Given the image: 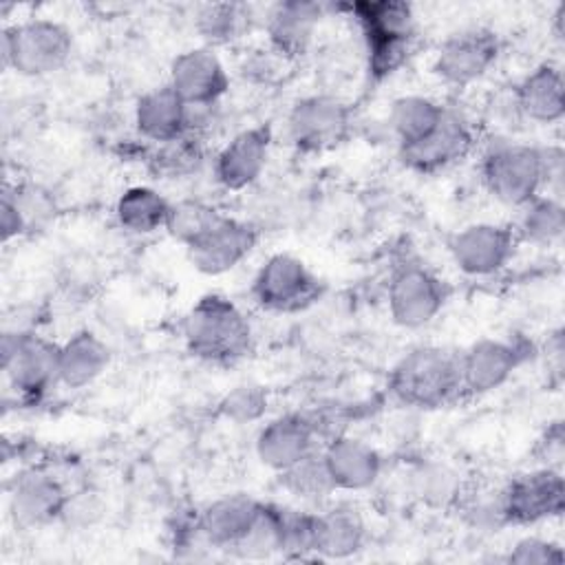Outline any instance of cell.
Listing matches in <instances>:
<instances>
[{
	"instance_id": "74e56055",
	"label": "cell",
	"mask_w": 565,
	"mask_h": 565,
	"mask_svg": "<svg viewBox=\"0 0 565 565\" xmlns=\"http://www.w3.org/2000/svg\"><path fill=\"white\" fill-rule=\"evenodd\" d=\"M0 227H2V241L9 243L11 238L22 236L29 230V223L22 214V210L18 207V203L13 201V196L4 190L2 194V207H0Z\"/></svg>"
},
{
	"instance_id": "ffe728a7",
	"label": "cell",
	"mask_w": 565,
	"mask_h": 565,
	"mask_svg": "<svg viewBox=\"0 0 565 565\" xmlns=\"http://www.w3.org/2000/svg\"><path fill=\"white\" fill-rule=\"evenodd\" d=\"M327 7L313 0H285L267 9L265 33L269 49L285 62L302 57L316 35Z\"/></svg>"
},
{
	"instance_id": "836d02e7",
	"label": "cell",
	"mask_w": 565,
	"mask_h": 565,
	"mask_svg": "<svg viewBox=\"0 0 565 565\" xmlns=\"http://www.w3.org/2000/svg\"><path fill=\"white\" fill-rule=\"evenodd\" d=\"M221 214H223L221 210H216L205 201L183 199L172 203L166 232L183 247H190L199 236H203L214 225V221Z\"/></svg>"
},
{
	"instance_id": "603a6c76",
	"label": "cell",
	"mask_w": 565,
	"mask_h": 565,
	"mask_svg": "<svg viewBox=\"0 0 565 565\" xmlns=\"http://www.w3.org/2000/svg\"><path fill=\"white\" fill-rule=\"evenodd\" d=\"M512 104L514 110L527 121L541 126L561 121L565 115V82L561 68L552 62L534 66L514 86Z\"/></svg>"
},
{
	"instance_id": "5bb4252c",
	"label": "cell",
	"mask_w": 565,
	"mask_h": 565,
	"mask_svg": "<svg viewBox=\"0 0 565 565\" xmlns=\"http://www.w3.org/2000/svg\"><path fill=\"white\" fill-rule=\"evenodd\" d=\"M527 351L532 344L527 347L521 338H481L470 344L459 353L463 395H486L501 388L530 358Z\"/></svg>"
},
{
	"instance_id": "d4e9b609",
	"label": "cell",
	"mask_w": 565,
	"mask_h": 565,
	"mask_svg": "<svg viewBox=\"0 0 565 565\" xmlns=\"http://www.w3.org/2000/svg\"><path fill=\"white\" fill-rule=\"evenodd\" d=\"M366 539V525L358 510L335 505L313 512V554L342 561L358 554Z\"/></svg>"
},
{
	"instance_id": "e0dca14e",
	"label": "cell",
	"mask_w": 565,
	"mask_h": 565,
	"mask_svg": "<svg viewBox=\"0 0 565 565\" xmlns=\"http://www.w3.org/2000/svg\"><path fill=\"white\" fill-rule=\"evenodd\" d=\"M168 84L188 106H218L230 90V73L214 49L194 46L170 62Z\"/></svg>"
},
{
	"instance_id": "8d00e7d4",
	"label": "cell",
	"mask_w": 565,
	"mask_h": 565,
	"mask_svg": "<svg viewBox=\"0 0 565 565\" xmlns=\"http://www.w3.org/2000/svg\"><path fill=\"white\" fill-rule=\"evenodd\" d=\"M539 448V457H541V466H550V468H558L563 455H565V433H563V422H552L543 437L536 444Z\"/></svg>"
},
{
	"instance_id": "f546056e",
	"label": "cell",
	"mask_w": 565,
	"mask_h": 565,
	"mask_svg": "<svg viewBox=\"0 0 565 565\" xmlns=\"http://www.w3.org/2000/svg\"><path fill=\"white\" fill-rule=\"evenodd\" d=\"M285 516L287 508L276 503H265L245 532V536L230 550L227 556L241 561H265L274 556H282L285 543Z\"/></svg>"
},
{
	"instance_id": "83f0119b",
	"label": "cell",
	"mask_w": 565,
	"mask_h": 565,
	"mask_svg": "<svg viewBox=\"0 0 565 565\" xmlns=\"http://www.w3.org/2000/svg\"><path fill=\"white\" fill-rule=\"evenodd\" d=\"M141 161L154 179H183L194 174L205 161V139L183 135L163 143L141 141Z\"/></svg>"
},
{
	"instance_id": "7402d4cb",
	"label": "cell",
	"mask_w": 565,
	"mask_h": 565,
	"mask_svg": "<svg viewBox=\"0 0 565 565\" xmlns=\"http://www.w3.org/2000/svg\"><path fill=\"white\" fill-rule=\"evenodd\" d=\"M320 452L335 490L360 492L375 486L382 475L380 452L358 437L338 435L320 446Z\"/></svg>"
},
{
	"instance_id": "d6986e66",
	"label": "cell",
	"mask_w": 565,
	"mask_h": 565,
	"mask_svg": "<svg viewBox=\"0 0 565 565\" xmlns=\"http://www.w3.org/2000/svg\"><path fill=\"white\" fill-rule=\"evenodd\" d=\"M254 446L263 466L282 472L320 448L318 426L302 413H285L263 424Z\"/></svg>"
},
{
	"instance_id": "4fadbf2b",
	"label": "cell",
	"mask_w": 565,
	"mask_h": 565,
	"mask_svg": "<svg viewBox=\"0 0 565 565\" xmlns=\"http://www.w3.org/2000/svg\"><path fill=\"white\" fill-rule=\"evenodd\" d=\"M516 234L510 225L470 223L448 238V254L459 271L483 278L501 271L516 252Z\"/></svg>"
},
{
	"instance_id": "3957f363",
	"label": "cell",
	"mask_w": 565,
	"mask_h": 565,
	"mask_svg": "<svg viewBox=\"0 0 565 565\" xmlns=\"http://www.w3.org/2000/svg\"><path fill=\"white\" fill-rule=\"evenodd\" d=\"M388 388L411 408L433 411L452 404L463 395L459 351L435 344L411 349L391 369Z\"/></svg>"
},
{
	"instance_id": "1f68e13d",
	"label": "cell",
	"mask_w": 565,
	"mask_h": 565,
	"mask_svg": "<svg viewBox=\"0 0 565 565\" xmlns=\"http://www.w3.org/2000/svg\"><path fill=\"white\" fill-rule=\"evenodd\" d=\"M252 13L241 2H205L194 13V29L203 40V46L216 49L241 38L247 29Z\"/></svg>"
},
{
	"instance_id": "9a60e30c",
	"label": "cell",
	"mask_w": 565,
	"mask_h": 565,
	"mask_svg": "<svg viewBox=\"0 0 565 565\" xmlns=\"http://www.w3.org/2000/svg\"><path fill=\"white\" fill-rule=\"evenodd\" d=\"M256 225L221 214L214 225L199 236L188 252V260L192 267L205 276H223L236 269L258 245Z\"/></svg>"
},
{
	"instance_id": "8992f818",
	"label": "cell",
	"mask_w": 565,
	"mask_h": 565,
	"mask_svg": "<svg viewBox=\"0 0 565 565\" xmlns=\"http://www.w3.org/2000/svg\"><path fill=\"white\" fill-rule=\"evenodd\" d=\"M2 373L22 402H38L60 384V344L35 329H9L2 335Z\"/></svg>"
},
{
	"instance_id": "e575fe53",
	"label": "cell",
	"mask_w": 565,
	"mask_h": 565,
	"mask_svg": "<svg viewBox=\"0 0 565 565\" xmlns=\"http://www.w3.org/2000/svg\"><path fill=\"white\" fill-rule=\"evenodd\" d=\"M265 411L267 393L256 384H238L232 391H227L218 402V413L238 426L258 422L265 415Z\"/></svg>"
},
{
	"instance_id": "d6a6232c",
	"label": "cell",
	"mask_w": 565,
	"mask_h": 565,
	"mask_svg": "<svg viewBox=\"0 0 565 565\" xmlns=\"http://www.w3.org/2000/svg\"><path fill=\"white\" fill-rule=\"evenodd\" d=\"M278 477H280V486L291 497L302 499V501H322L331 492H335L320 448L313 450L311 455L302 457L287 470L278 472Z\"/></svg>"
},
{
	"instance_id": "30bf717a",
	"label": "cell",
	"mask_w": 565,
	"mask_h": 565,
	"mask_svg": "<svg viewBox=\"0 0 565 565\" xmlns=\"http://www.w3.org/2000/svg\"><path fill=\"white\" fill-rule=\"evenodd\" d=\"M353 124L351 106L327 93L305 95L287 113V137L298 152L316 154L340 146Z\"/></svg>"
},
{
	"instance_id": "4dcf8cb0",
	"label": "cell",
	"mask_w": 565,
	"mask_h": 565,
	"mask_svg": "<svg viewBox=\"0 0 565 565\" xmlns=\"http://www.w3.org/2000/svg\"><path fill=\"white\" fill-rule=\"evenodd\" d=\"M519 210V218L512 225L519 243L545 247L561 241L565 232V207L561 199L541 194Z\"/></svg>"
},
{
	"instance_id": "9c48e42d",
	"label": "cell",
	"mask_w": 565,
	"mask_h": 565,
	"mask_svg": "<svg viewBox=\"0 0 565 565\" xmlns=\"http://www.w3.org/2000/svg\"><path fill=\"white\" fill-rule=\"evenodd\" d=\"M448 300L446 282L424 263L406 260L388 278L386 305L393 322L402 329L430 324Z\"/></svg>"
},
{
	"instance_id": "5b68a950",
	"label": "cell",
	"mask_w": 565,
	"mask_h": 565,
	"mask_svg": "<svg viewBox=\"0 0 565 565\" xmlns=\"http://www.w3.org/2000/svg\"><path fill=\"white\" fill-rule=\"evenodd\" d=\"M2 62L22 77H44L66 66L73 53V33L49 18L15 22L2 31Z\"/></svg>"
},
{
	"instance_id": "4316f807",
	"label": "cell",
	"mask_w": 565,
	"mask_h": 565,
	"mask_svg": "<svg viewBox=\"0 0 565 565\" xmlns=\"http://www.w3.org/2000/svg\"><path fill=\"white\" fill-rule=\"evenodd\" d=\"M172 201L150 185L126 188L115 201L117 225L137 236H148L168 227Z\"/></svg>"
},
{
	"instance_id": "cb8c5ba5",
	"label": "cell",
	"mask_w": 565,
	"mask_h": 565,
	"mask_svg": "<svg viewBox=\"0 0 565 565\" xmlns=\"http://www.w3.org/2000/svg\"><path fill=\"white\" fill-rule=\"evenodd\" d=\"M135 130L146 143H163L188 135V104L170 84L139 95L132 110Z\"/></svg>"
},
{
	"instance_id": "7a4b0ae2",
	"label": "cell",
	"mask_w": 565,
	"mask_h": 565,
	"mask_svg": "<svg viewBox=\"0 0 565 565\" xmlns=\"http://www.w3.org/2000/svg\"><path fill=\"white\" fill-rule=\"evenodd\" d=\"M340 9L349 11L360 26L369 77L375 82L393 77L413 53L417 33L413 4L404 0H362Z\"/></svg>"
},
{
	"instance_id": "6da1fadb",
	"label": "cell",
	"mask_w": 565,
	"mask_h": 565,
	"mask_svg": "<svg viewBox=\"0 0 565 565\" xmlns=\"http://www.w3.org/2000/svg\"><path fill=\"white\" fill-rule=\"evenodd\" d=\"M181 335L188 353L212 366H234L254 344L252 322L223 294H203L183 316Z\"/></svg>"
},
{
	"instance_id": "44dd1931",
	"label": "cell",
	"mask_w": 565,
	"mask_h": 565,
	"mask_svg": "<svg viewBox=\"0 0 565 565\" xmlns=\"http://www.w3.org/2000/svg\"><path fill=\"white\" fill-rule=\"evenodd\" d=\"M260 508L263 501L245 492L223 494L203 505L196 512V523L205 545L230 554V550L245 536Z\"/></svg>"
},
{
	"instance_id": "d590c367",
	"label": "cell",
	"mask_w": 565,
	"mask_h": 565,
	"mask_svg": "<svg viewBox=\"0 0 565 565\" xmlns=\"http://www.w3.org/2000/svg\"><path fill=\"white\" fill-rule=\"evenodd\" d=\"M505 561L514 565H561L565 554L563 547L552 539L523 536L510 547Z\"/></svg>"
},
{
	"instance_id": "f1b7e54d",
	"label": "cell",
	"mask_w": 565,
	"mask_h": 565,
	"mask_svg": "<svg viewBox=\"0 0 565 565\" xmlns=\"http://www.w3.org/2000/svg\"><path fill=\"white\" fill-rule=\"evenodd\" d=\"M446 106L428 95H402L388 108V126L399 146H408L428 135L444 117Z\"/></svg>"
},
{
	"instance_id": "ba28073f",
	"label": "cell",
	"mask_w": 565,
	"mask_h": 565,
	"mask_svg": "<svg viewBox=\"0 0 565 565\" xmlns=\"http://www.w3.org/2000/svg\"><path fill=\"white\" fill-rule=\"evenodd\" d=\"M565 510V479L561 468L539 466L521 472L501 490L497 514L508 525H536Z\"/></svg>"
},
{
	"instance_id": "8fae6325",
	"label": "cell",
	"mask_w": 565,
	"mask_h": 565,
	"mask_svg": "<svg viewBox=\"0 0 565 565\" xmlns=\"http://www.w3.org/2000/svg\"><path fill=\"white\" fill-rule=\"evenodd\" d=\"M501 55V38L488 26H468L450 33L433 57V75L446 86L463 88L490 73Z\"/></svg>"
},
{
	"instance_id": "7c38bea8",
	"label": "cell",
	"mask_w": 565,
	"mask_h": 565,
	"mask_svg": "<svg viewBox=\"0 0 565 565\" xmlns=\"http://www.w3.org/2000/svg\"><path fill=\"white\" fill-rule=\"evenodd\" d=\"M477 143V135L466 115L446 106L441 121L422 139L399 146L402 163L417 174H439L463 161Z\"/></svg>"
},
{
	"instance_id": "ac0fdd59",
	"label": "cell",
	"mask_w": 565,
	"mask_h": 565,
	"mask_svg": "<svg viewBox=\"0 0 565 565\" xmlns=\"http://www.w3.org/2000/svg\"><path fill=\"white\" fill-rule=\"evenodd\" d=\"M271 139V128L265 124L236 132L214 157L212 172L216 183L230 192L254 185L267 168Z\"/></svg>"
},
{
	"instance_id": "2e32d148",
	"label": "cell",
	"mask_w": 565,
	"mask_h": 565,
	"mask_svg": "<svg viewBox=\"0 0 565 565\" xmlns=\"http://www.w3.org/2000/svg\"><path fill=\"white\" fill-rule=\"evenodd\" d=\"M71 501V490L49 470H22L9 490V516L20 530H38L60 521Z\"/></svg>"
},
{
	"instance_id": "277c9868",
	"label": "cell",
	"mask_w": 565,
	"mask_h": 565,
	"mask_svg": "<svg viewBox=\"0 0 565 565\" xmlns=\"http://www.w3.org/2000/svg\"><path fill=\"white\" fill-rule=\"evenodd\" d=\"M479 174L492 199L510 207H523L545 192V148L508 139L492 141L481 154Z\"/></svg>"
},
{
	"instance_id": "484cf974",
	"label": "cell",
	"mask_w": 565,
	"mask_h": 565,
	"mask_svg": "<svg viewBox=\"0 0 565 565\" xmlns=\"http://www.w3.org/2000/svg\"><path fill=\"white\" fill-rule=\"evenodd\" d=\"M108 364L110 349L90 329H79L60 344V384L66 388L93 384L104 375Z\"/></svg>"
},
{
	"instance_id": "52a82bcc",
	"label": "cell",
	"mask_w": 565,
	"mask_h": 565,
	"mask_svg": "<svg viewBox=\"0 0 565 565\" xmlns=\"http://www.w3.org/2000/svg\"><path fill=\"white\" fill-rule=\"evenodd\" d=\"M322 289V280L302 258L278 252L267 256L256 269L249 294L269 313H298L316 305Z\"/></svg>"
}]
</instances>
